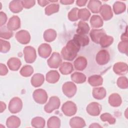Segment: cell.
Masks as SVG:
<instances>
[{
    "label": "cell",
    "instance_id": "1",
    "mask_svg": "<svg viewBox=\"0 0 128 128\" xmlns=\"http://www.w3.org/2000/svg\"><path fill=\"white\" fill-rule=\"evenodd\" d=\"M80 46L73 40H70L61 50L62 58L66 60L72 61L77 56Z\"/></svg>",
    "mask_w": 128,
    "mask_h": 128
},
{
    "label": "cell",
    "instance_id": "2",
    "mask_svg": "<svg viewBox=\"0 0 128 128\" xmlns=\"http://www.w3.org/2000/svg\"><path fill=\"white\" fill-rule=\"evenodd\" d=\"M60 104V98L56 96H51L48 102L44 106V110L47 113H51L55 110L58 109Z\"/></svg>",
    "mask_w": 128,
    "mask_h": 128
},
{
    "label": "cell",
    "instance_id": "3",
    "mask_svg": "<svg viewBox=\"0 0 128 128\" xmlns=\"http://www.w3.org/2000/svg\"><path fill=\"white\" fill-rule=\"evenodd\" d=\"M25 62L28 64L33 63L36 58V53L35 48L31 46H26L24 50Z\"/></svg>",
    "mask_w": 128,
    "mask_h": 128
},
{
    "label": "cell",
    "instance_id": "4",
    "mask_svg": "<svg viewBox=\"0 0 128 128\" xmlns=\"http://www.w3.org/2000/svg\"><path fill=\"white\" fill-rule=\"evenodd\" d=\"M8 110L12 114H16L21 111L22 108V102L18 97H14L10 100L8 104Z\"/></svg>",
    "mask_w": 128,
    "mask_h": 128
},
{
    "label": "cell",
    "instance_id": "5",
    "mask_svg": "<svg viewBox=\"0 0 128 128\" xmlns=\"http://www.w3.org/2000/svg\"><path fill=\"white\" fill-rule=\"evenodd\" d=\"M62 110L64 114L68 116H74L77 111V107L75 103L72 101L64 102L62 107Z\"/></svg>",
    "mask_w": 128,
    "mask_h": 128
},
{
    "label": "cell",
    "instance_id": "6",
    "mask_svg": "<svg viewBox=\"0 0 128 128\" xmlns=\"http://www.w3.org/2000/svg\"><path fill=\"white\" fill-rule=\"evenodd\" d=\"M77 90L76 85L72 82H67L62 86V90L64 94L67 97L70 98L76 94Z\"/></svg>",
    "mask_w": 128,
    "mask_h": 128
},
{
    "label": "cell",
    "instance_id": "7",
    "mask_svg": "<svg viewBox=\"0 0 128 128\" xmlns=\"http://www.w3.org/2000/svg\"><path fill=\"white\" fill-rule=\"evenodd\" d=\"M32 96L34 100L38 104H44L48 100V94L46 91L42 88H38L33 92Z\"/></svg>",
    "mask_w": 128,
    "mask_h": 128
},
{
    "label": "cell",
    "instance_id": "8",
    "mask_svg": "<svg viewBox=\"0 0 128 128\" xmlns=\"http://www.w3.org/2000/svg\"><path fill=\"white\" fill-rule=\"evenodd\" d=\"M110 60V56L106 50H102L98 52L96 56V63L100 66H103L107 64Z\"/></svg>",
    "mask_w": 128,
    "mask_h": 128
},
{
    "label": "cell",
    "instance_id": "9",
    "mask_svg": "<svg viewBox=\"0 0 128 128\" xmlns=\"http://www.w3.org/2000/svg\"><path fill=\"white\" fill-rule=\"evenodd\" d=\"M62 62V58L60 54L58 52H54L50 57L47 60L48 66L52 68H58Z\"/></svg>",
    "mask_w": 128,
    "mask_h": 128
},
{
    "label": "cell",
    "instance_id": "10",
    "mask_svg": "<svg viewBox=\"0 0 128 128\" xmlns=\"http://www.w3.org/2000/svg\"><path fill=\"white\" fill-rule=\"evenodd\" d=\"M16 38L20 44H26L30 42V33L26 30H20L16 34Z\"/></svg>",
    "mask_w": 128,
    "mask_h": 128
},
{
    "label": "cell",
    "instance_id": "11",
    "mask_svg": "<svg viewBox=\"0 0 128 128\" xmlns=\"http://www.w3.org/2000/svg\"><path fill=\"white\" fill-rule=\"evenodd\" d=\"M86 110L92 116H98L102 110V106L98 102H92L87 106Z\"/></svg>",
    "mask_w": 128,
    "mask_h": 128
},
{
    "label": "cell",
    "instance_id": "12",
    "mask_svg": "<svg viewBox=\"0 0 128 128\" xmlns=\"http://www.w3.org/2000/svg\"><path fill=\"white\" fill-rule=\"evenodd\" d=\"M101 16L104 20H108L113 16V12L111 6L107 4L102 5L100 12Z\"/></svg>",
    "mask_w": 128,
    "mask_h": 128
},
{
    "label": "cell",
    "instance_id": "13",
    "mask_svg": "<svg viewBox=\"0 0 128 128\" xmlns=\"http://www.w3.org/2000/svg\"><path fill=\"white\" fill-rule=\"evenodd\" d=\"M113 70L118 75H125L128 72V64L124 62H118L114 65Z\"/></svg>",
    "mask_w": 128,
    "mask_h": 128
},
{
    "label": "cell",
    "instance_id": "14",
    "mask_svg": "<svg viewBox=\"0 0 128 128\" xmlns=\"http://www.w3.org/2000/svg\"><path fill=\"white\" fill-rule=\"evenodd\" d=\"M52 51L50 46L48 44H41L38 48V54L39 56L44 58H48L51 54Z\"/></svg>",
    "mask_w": 128,
    "mask_h": 128
},
{
    "label": "cell",
    "instance_id": "15",
    "mask_svg": "<svg viewBox=\"0 0 128 128\" xmlns=\"http://www.w3.org/2000/svg\"><path fill=\"white\" fill-rule=\"evenodd\" d=\"M7 27L11 30H16L20 27V20L17 16L11 17L7 24Z\"/></svg>",
    "mask_w": 128,
    "mask_h": 128
},
{
    "label": "cell",
    "instance_id": "16",
    "mask_svg": "<svg viewBox=\"0 0 128 128\" xmlns=\"http://www.w3.org/2000/svg\"><path fill=\"white\" fill-rule=\"evenodd\" d=\"M106 34V32L104 29H92L90 32V36L93 42L99 44L100 38Z\"/></svg>",
    "mask_w": 128,
    "mask_h": 128
},
{
    "label": "cell",
    "instance_id": "17",
    "mask_svg": "<svg viewBox=\"0 0 128 128\" xmlns=\"http://www.w3.org/2000/svg\"><path fill=\"white\" fill-rule=\"evenodd\" d=\"M72 40L80 46H85L88 45L90 42L89 38L85 34H75Z\"/></svg>",
    "mask_w": 128,
    "mask_h": 128
},
{
    "label": "cell",
    "instance_id": "18",
    "mask_svg": "<svg viewBox=\"0 0 128 128\" xmlns=\"http://www.w3.org/2000/svg\"><path fill=\"white\" fill-rule=\"evenodd\" d=\"M88 62L86 59L82 56H80L74 61V65L76 70L80 71L84 70L87 66Z\"/></svg>",
    "mask_w": 128,
    "mask_h": 128
},
{
    "label": "cell",
    "instance_id": "19",
    "mask_svg": "<svg viewBox=\"0 0 128 128\" xmlns=\"http://www.w3.org/2000/svg\"><path fill=\"white\" fill-rule=\"evenodd\" d=\"M70 126L72 128H82L86 126L84 120L79 116H74L70 120Z\"/></svg>",
    "mask_w": 128,
    "mask_h": 128
},
{
    "label": "cell",
    "instance_id": "20",
    "mask_svg": "<svg viewBox=\"0 0 128 128\" xmlns=\"http://www.w3.org/2000/svg\"><path fill=\"white\" fill-rule=\"evenodd\" d=\"M44 82V76L40 73H37L33 75L31 78L30 82L32 85L36 88L40 86Z\"/></svg>",
    "mask_w": 128,
    "mask_h": 128
},
{
    "label": "cell",
    "instance_id": "21",
    "mask_svg": "<svg viewBox=\"0 0 128 128\" xmlns=\"http://www.w3.org/2000/svg\"><path fill=\"white\" fill-rule=\"evenodd\" d=\"M60 78V74L57 70H52L48 72L46 76L47 82L50 84H55L57 82Z\"/></svg>",
    "mask_w": 128,
    "mask_h": 128
},
{
    "label": "cell",
    "instance_id": "22",
    "mask_svg": "<svg viewBox=\"0 0 128 128\" xmlns=\"http://www.w3.org/2000/svg\"><path fill=\"white\" fill-rule=\"evenodd\" d=\"M21 124L20 120L16 116H12L8 117L6 121V126L8 128H18Z\"/></svg>",
    "mask_w": 128,
    "mask_h": 128
},
{
    "label": "cell",
    "instance_id": "23",
    "mask_svg": "<svg viewBox=\"0 0 128 128\" xmlns=\"http://www.w3.org/2000/svg\"><path fill=\"white\" fill-rule=\"evenodd\" d=\"M122 102V99L120 94L117 93L111 94L108 98V103L113 107L120 106Z\"/></svg>",
    "mask_w": 128,
    "mask_h": 128
},
{
    "label": "cell",
    "instance_id": "24",
    "mask_svg": "<svg viewBox=\"0 0 128 128\" xmlns=\"http://www.w3.org/2000/svg\"><path fill=\"white\" fill-rule=\"evenodd\" d=\"M7 65L11 70L16 71L20 69L22 62L17 58H11L7 62Z\"/></svg>",
    "mask_w": 128,
    "mask_h": 128
},
{
    "label": "cell",
    "instance_id": "25",
    "mask_svg": "<svg viewBox=\"0 0 128 128\" xmlns=\"http://www.w3.org/2000/svg\"><path fill=\"white\" fill-rule=\"evenodd\" d=\"M92 94L95 99L101 100L106 97V92L104 87H98L93 88Z\"/></svg>",
    "mask_w": 128,
    "mask_h": 128
},
{
    "label": "cell",
    "instance_id": "26",
    "mask_svg": "<svg viewBox=\"0 0 128 128\" xmlns=\"http://www.w3.org/2000/svg\"><path fill=\"white\" fill-rule=\"evenodd\" d=\"M9 8L10 10L14 13H18L23 10V6L21 0H12L9 4Z\"/></svg>",
    "mask_w": 128,
    "mask_h": 128
},
{
    "label": "cell",
    "instance_id": "27",
    "mask_svg": "<svg viewBox=\"0 0 128 128\" xmlns=\"http://www.w3.org/2000/svg\"><path fill=\"white\" fill-rule=\"evenodd\" d=\"M60 73L64 75H67L71 74L74 70V68L72 64L69 62H64L60 66L59 68Z\"/></svg>",
    "mask_w": 128,
    "mask_h": 128
},
{
    "label": "cell",
    "instance_id": "28",
    "mask_svg": "<svg viewBox=\"0 0 128 128\" xmlns=\"http://www.w3.org/2000/svg\"><path fill=\"white\" fill-rule=\"evenodd\" d=\"M102 6V2L98 0H90L88 2V8L93 13H98Z\"/></svg>",
    "mask_w": 128,
    "mask_h": 128
},
{
    "label": "cell",
    "instance_id": "29",
    "mask_svg": "<svg viewBox=\"0 0 128 128\" xmlns=\"http://www.w3.org/2000/svg\"><path fill=\"white\" fill-rule=\"evenodd\" d=\"M88 82L92 86H100L102 84L103 78L100 75H92L88 78Z\"/></svg>",
    "mask_w": 128,
    "mask_h": 128
},
{
    "label": "cell",
    "instance_id": "30",
    "mask_svg": "<svg viewBox=\"0 0 128 128\" xmlns=\"http://www.w3.org/2000/svg\"><path fill=\"white\" fill-rule=\"evenodd\" d=\"M90 30V28L88 24L84 21L80 20L78 24V28L76 30L77 34H88Z\"/></svg>",
    "mask_w": 128,
    "mask_h": 128
},
{
    "label": "cell",
    "instance_id": "31",
    "mask_svg": "<svg viewBox=\"0 0 128 128\" xmlns=\"http://www.w3.org/2000/svg\"><path fill=\"white\" fill-rule=\"evenodd\" d=\"M57 34L55 30L53 29H48L44 33L43 37L45 41L47 42H52L56 38Z\"/></svg>",
    "mask_w": 128,
    "mask_h": 128
},
{
    "label": "cell",
    "instance_id": "32",
    "mask_svg": "<svg viewBox=\"0 0 128 128\" xmlns=\"http://www.w3.org/2000/svg\"><path fill=\"white\" fill-rule=\"evenodd\" d=\"M72 81L76 84H82L86 81V77L84 74L80 72H74L70 76Z\"/></svg>",
    "mask_w": 128,
    "mask_h": 128
},
{
    "label": "cell",
    "instance_id": "33",
    "mask_svg": "<svg viewBox=\"0 0 128 128\" xmlns=\"http://www.w3.org/2000/svg\"><path fill=\"white\" fill-rule=\"evenodd\" d=\"M114 42V38L106 34L102 36L99 41V44L102 48H105L110 46Z\"/></svg>",
    "mask_w": 128,
    "mask_h": 128
},
{
    "label": "cell",
    "instance_id": "34",
    "mask_svg": "<svg viewBox=\"0 0 128 128\" xmlns=\"http://www.w3.org/2000/svg\"><path fill=\"white\" fill-rule=\"evenodd\" d=\"M90 24L92 28H99L103 26V20L98 15H93L90 19Z\"/></svg>",
    "mask_w": 128,
    "mask_h": 128
},
{
    "label": "cell",
    "instance_id": "35",
    "mask_svg": "<svg viewBox=\"0 0 128 128\" xmlns=\"http://www.w3.org/2000/svg\"><path fill=\"white\" fill-rule=\"evenodd\" d=\"M60 120L56 116L50 117L47 122V126L49 128H58L60 126Z\"/></svg>",
    "mask_w": 128,
    "mask_h": 128
},
{
    "label": "cell",
    "instance_id": "36",
    "mask_svg": "<svg viewBox=\"0 0 128 128\" xmlns=\"http://www.w3.org/2000/svg\"><path fill=\"white\" fill-rule=\"evenodd\" d=\"M126 10V6L124 3L116 1L113 4L114 12L116 14H119L125 12Z\"/></svg>",
    "mask_w": 128,
    "mask_h": 128
},
{
    "label": "cell",
    "instance_id": "37",
    "mask_svg": "<svg viewBox=\"0 0 128 128\" xmlns=\"http://www.w3.org/2000/svg\"><path fill=\"white\" fill-rule=\"evenodd\" d=\"M46 122L44 118L42 117L36 116L31 121L32 126L36 128H42L44 127Z\"/></svg>",
    "mask_w": 128,
    "mask_h": 128
},
{
    "label": "cell",
    "instance_id": "38",
    "mask_svg": "<svg viewBox=\"0 0 128 128\" xmlns=\"http://www.w3.org/2000/svg\"><path fill=\"white\" fill-rule=\"evenodd\" d=\"M59 4L56 3H52L48 5L45 8V14L47 16H50L53 14L56 13L59 10Z\"/></svg>",
    "mask_w": 128,
    "mask_h": 128
},
{
    "label": "cell",
    "instance_id": "39",
    "mask_svg": "<svg viewBox=\"0 0 128 128\" xmlns=\"http://www.w3.org/2000/svg\"><path fill=\"white\" fill-rule=\"evenodd\" d=\"M13 36V32L10 30L7 26H1L0 30V36L1 38L8 40L11 38Z\"/></svg>",
    "mask_w": 128,
    "mask_h": 128
},
{
    "label": "cell",
    "instance_id": "40",
    "mask_svg": "<svg viewBox=\"0 0 128 128\" xmlns=\"http://www.w3.org/2000/svg\"><path fill=\"white\" fill-rule=\"evenodd\" d=\"M34 72V68L30 65H25L20 69V73L24 77L30 76Z\"/></svg>",
    "mask_w": 128,
    "mask_h": 128
},
{
    "label": "cell",
    "instance_id": "41",
    "mask_svg": "<svg viewBox=\"0 0 128 128\" xmlns=\"http://www.w3.org/2000/svg\"><path fill=\"white\" fill-rule=\"evenodd\" d=\"M90 16V12L86 8H82L78 10V18L82 21L88 20Z\"/></svg>",
    "mask_w": 128,
    "mask_h": 128
},
{
    "label": "cell",
    "instance_id": "42",
    "mask_svg": "<svg viewBox=\"0 0 128 128\" xmlns=\"http://www.w3.org/2000/svg\"><path fill=\"white\" fill-rule=\"evenodd\" d=\"M100 118L102 122H107L110 124H114L116 122V118L111 114L107 112L102 114L100 116Z\"/></svg>",
    "mask_w": 128,
    "mask_h": 128
},
{
    "label": "cell",
    "instance_id": "43",
    "mask_svg": "<svg viewBox=\"0 0 128 128\" xmlns=\"http://www.w3.org/2000/svg\"><path fill=\"white\" fill-rule=\"evenodd\" d=\"M118 86L122 89H126L128 88V78L124 76H122L118 78L116 81Z\"/></svg>",
    "mask_w": 128,
    "mask_h": 128
},
{
    "label": "cell",
    "instance_id": "44",
    "mask_svg": "<svg viewBox=\"0 0 128 128\" xmlns=\"http://www.w3.org/2000/svg\"><path fill=\"white\" fill-rule=\"evenodd\" d=\"M79 9L77 8H74L72 9L68 14V18L71 22H76L78 18V12Z\"/></svg>",
    "mask_w": 128,
    "mask_h": 128
},
{
    "label": "cell",
    "instance_id": "45",
    "mask_svg": "<svg viewBox=\"0 0 128 128\" xmlns=\"http://www.w3.org/2000/svg\"><path fill=\"white\" fill-rule=\"evenodd\" d=\"M10 48V43L5 40H0V51L2 53L8 52Z\"/></svg>",
    "mask_w": 128,
    "mask_h": 128
},
{
    "label": "cell",
    "instance_id": "46",
    "mask_svg": "<svg viewBox=\"0 0 128 128\" xmlns=\"http://www.w3.org/2000/svg\"><path fill=\"white\" fill-rule=\"evenodd\" d=\"M128 42L126 41H121L118 44V50L119 52L122 54H128Z\"/></svg>",
    "mask_w": 128,
    "mask_h": 128
},
{
    "label": "cell",
    "instance_id": "47",
    "mask_svg": "<svg viewBox=\"0 0 128 128\" xmlns=\"http://www.w3.org/2000/svg\"><path fill=\"white\" fill-rule=\"evenodd\" d=\"M23 8H30L34 6L35 4L36 1L34 0H21Z\"/></svg>",
    "mask_w": 128,
    "mask_h": 128
},
{
    "label": "cell",
    "instance_id": "48",
    "mask_svg": "<svg viewBox=\"0 0 128 128\" xmlns=\"http://www.w3.org/2000/svg\"><path fill=\"white\" fill-rule=\"evenodd\" d=\"M0 26L1 27L2 26H4L7 21L6 14L3 12H0Z\"/></svg>",
    "mask_w": 128,
    "mask_h": 128
},
{
    "label": "cell",
    "instance_id": "49",
    "mask_svg": "<svg viewBox=\"0 0 128 128\" xmlns=\"http://www.w3.org/2000/svg\"><path fill=\"white\" fill-rule=\"evenodd\" d=\"M8 73V69L6 66L2 63L0 64V75L5 76Z\"/></svg>",
    "mask_w": 128,
    "mask_h": 128
},
{
    "label": "cell",
    "instance_id": "50",
    "mask_svg": "<svg viewBox=\"0 0 128 128\" xmlns=\"http://www.w3.org/2000/svg\"><path fill=\"white\" fill-rule=\"evenodd\" d=\"M38 4L41 6H44L50 3V0H38Z\"/></svg>",
    "mask_w": 128,
    "mask_h": 128
},
{
    "label": "cell",
    "instance_id": "51",
    "mask_svg": "<svg viewBox=\"0 0 128 128\" xmlns=\"http://www.w3.org/2000/svg\"><path fill=\"white\" fill-rule=\"evenodd\" d=\"M88 0H78L76 1V4L78 6H83L86 5Z\"/></svg>",
    "mask_w": 128,
    "mask_h": 128
},
{
    "label": "cell",
    "instance_id": "52",
    "mask_svg": "<svg viewBox=\"0 0 128 128\" xmlns=\"http://www.w3.org/2000/svg\"><path fill=\"white\" fill-rule=\"evenodd\" d=\"M60 2L64 5H68V4H71L74 2V0H60Z\"/></svg>",
    "mask_w": 128,
    "mask_h": 128
},
{
    "label": "cell",
    "instance_id": "53",
    "mask_svg": "<svg viewBox=\"0 0 128 128\" xmlns=\"http://www.w3.org/2000/svg\"><path fill=\"white\" fill-rule=\"evenodd\" d=\"M120 38H121L122 41H126V42H128V33H127V28H126V32L122 34Z\"/></svg>",
    "mask_w": 128,
    "mask_h": 128
},
{
    "label": "cell",
    "instance_id": "54",
    "mask_svg": "<svg viewBox=\"0 0 128 128\" xmlns=\"http://www.w3.org/2000/svg\"><path fill=\"white\" fill-rule=\"evenodd\" d=\"M6 108V104L4 102H0V112H2Z\"/></svg>",
    "mask_w": 128,
    "mask_h": 128
},
{
    "label": "cell",
    "instance_id": "55",
    "mask_svg": "<svg viewBox=\"0 0 128 128\" xmlns=\"http://www.w3.org/2000/svg\"><path fill=\"white\" fill-rule=\"evenodd\" d=\"M90 128H102V126H100L98 124V123H92V124L90 126H89Z\"/></svg>",
    "mask_w": 128,
    "mask_h": 128
}]
</instances>
